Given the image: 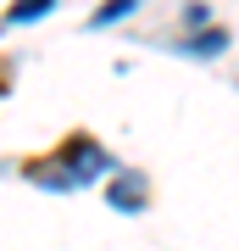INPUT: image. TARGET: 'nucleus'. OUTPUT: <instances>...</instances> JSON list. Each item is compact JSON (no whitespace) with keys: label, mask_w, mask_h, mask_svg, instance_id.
<instances>
[{"label":"nucleus","mask_w":239,"mask_h":251,"mask_svg":"<svg viewBox=\"0 0 239 251\" xmlns=\"http://www.w3.org/2000/svg\"><path fill=\"white\" fill-rule=\"evenodd\" d=\"M133 6H139V0H106V6H100V11H95L89 23H95V28H106V23H117V17H128Z\"/></svg>","instance_id":"39448f33"},{"label":"nucleus","mask_w":239,"mask_h":251,"mask_svg":"<svg viewBox=\"0 0 239 251\" xmlns=\"http://www.w3.org/2000/svg\"><path fill=\"white\" fill-rule=\"evenodd\" d=\"M106 168H111V156L100 151L95 140H89V134H72L56 162H28V179L44 184V190H78V184H89L95 173H106Z\"/></svg>","instance_id":"f257e3e1"},{"label":"nucleus","mask_w":239,"mask_h":251,"mask_svg":"<svg viewBox=\"0 0 239 251\" xmlns=\"http://www.w3.org/2000/svg\"><path fill=\"white\" fill-rule=\"evenodd\" d=\"M50 6H56V0H17V6L6 11V23H11V28H17V23H34V17H44Z\"/></svg>","instance_id":"7ed1b4c3"},{"label":"nucleus","mask_w":239,"mask_h":251,"mask_svg":"<svg viewBox=\"0 0 239 251\" xmlns=\"http://www.w3.org/2000/svg\"><path fill=\"white\" fill-rule=\"evenodd\" d=\"M184 50H189V56H222V50H228V34H222V28H212L206 39H189Z\"/></svg>","instance_id":"20e7f679"},{"label":"nucleus","mask_w":239,"mask_h":251,"mask_svg":"<svg viewBox=\"0 0 239 251\" xmlns=\"http://www.w3.org/2000/svg\"><path fill=\"white\" fill-rule=\"evenodd\" d=\"M106 196H111V206H123V212H145V179L139 173H117V184Z\"/></svg>","instance_id":"f03ea898"}]
</instances>
